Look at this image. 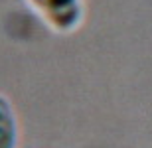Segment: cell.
<instances>
[{"label": "cell", "mask_w": 152, "mask_h": 148, "mask_svg": "<svg viewBox=\"0 0 152 148\" xmlns=\"http://www.w3.org/2000/svg\"><path fill=\"white\" fill-rule=\"evenodd\" d=\"M56 34H73L85 20V0H26Z\"/></svg>", "instance_id": "6da1fadb"}, {"label": "cell", "mask_w": 152, "mask_h": 148, "mask_svg": "<svg viewBox=\"0 0 152 148\" xmlns=\"http://www.w3.org/2000/svg\"><path fill=\"white\" fill-rule=\"evenodd\" d=\"M20 122L10 99L0 93V148H18Z\"/></svg>", "instance_id": "7a4b0ae2"}]
</instances>
